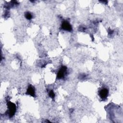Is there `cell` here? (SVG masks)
<instances>
[{
  "label": "cell",
  "instance_id": "obj_7",
  "mask_svg": "<svg viewBox=\"0 0 123 123\" xmlns=\"http://www.w3.org/2000/svg\"><path fill=\"white\" fill-rule=\"evenodd\" d=\"M49 96L52 98H53L55 97V94L54 93V92L53 91V90H50L49 92Z\"/></svg>",
  "mask_w": 123,
  "mask_h": 123
},
{
  "label": "cell",
  "instance_id": "obj_4",
  "mask_svg": "<svg viewBox=\"0 0 123 123\" xmlns=\"http://www.w3.org/2000/svg\"><path fill=\"white\" fill-rule=\"evenodd\" d=\"M61 28L62 29L67 31H71L72 30L71 25L68 21H64L62 23Z\"/></svg>",
  "mask_w": 123,
  "mask_h": 123
},
{
  "label": "cell",
  "instance_id": "obj_5",
  "mask_svg": "<svg viewBox=\"0 0 123 123\" xmlns=\"http://www.w3.org/2000/svg\"><path fill=\"white\" fill-rule=\"evenodd\" d=\"M26 94L32 97L35 96V88L31 85H29L28 86Z\"/></svg>",
  "mask_w": 123,
  "mask_h": 123
},
{
  "label": "cell",
  "instance_id": "obj_1",
  "mask_svg": "<svg viewBox=\"0 0 123 123\" xmlns=\"http://www.w3.org/2000/svg\"><path fill=\"white\" fill-rule=\"evenodd\" d=\"M7 106L8 109V114L10 117H12L16 112V105L11 101L7 102Z\"/></svg>",
  "mask_w": 123,
  "mask_h": 123
},
{
  "label": "cell",
  "instance_id": "obj_6",
  "mask_svg": "<svg viewBox=\"0 0 123 123\" xmlns=\"http://www.w3.org/2000/svg\"><path fill=\"white\" fill-rule=\"evenodd\" d=\"M25 18L28 19V20H30L32 18V15L31 13L29 12H27L25 13Z\"/></svg>",
  "mask_w": 123,
  "mask_h": 123
},
{
  "label": "cell",
  "instance_id": "obj_2",
  "mask_svg": "<svg viewBox=\"0 0 123 123\" xmlns=\"http://www.w3.org/2000/svg\"><path fill=\"white\" fill-rule=\"evenodd\" d=\"M67 73V68L66 66H62V67L60 70L59 71L57 75V78L58 79H62L63 78L64 76L66 74V73Z\"/></svg>",
  "mask_w": 123,
  "mask_h": 123
},
{
  "label": "cell",
  "instance_id": "obj_3",
  "mask_svg": "<svg viewBox=\"0 0 123 123\" xmlns=\"http://www.w3.org/2000/svg\"><path fill=\"white\" fill-rule=\"evenodd\" d=\"M109 94L108 89L106 88H101L98 92V95L102 99H105L107 98Z\"/></svg>",
  "mask_w": 123,
  "mask_h": 123
}]
</instances>
